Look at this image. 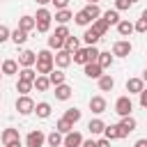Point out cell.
<instances>
[{"label": "cell", "instance_id": "cell-1", "mask_svg": "<svg viewBox=\"0 0 147 147\" xmlns=\"http://www.w3.org/2000/svg\"><path fill=\"white\" fill-rule=\"evenodd\" d=\"M53 67H55V55H53L48 48L39 51V53H37V74L48 76V74L53 71Z\"/></svg>", "mask_w": 147, "mask_h": 147}, {"label": "cell", "instance_id": "cell-2", "mask_svg": "<svg viewBox=\"0 0 147 147\" xmlns=\"http://www.w3.org/2000/svg\"><path fill=\"white\" fill-rule=\"evenodd\" d=\"M99 53H101V51H96V46H85V48H78V51L74 53V62H78V64L96 62V60H99Z\"/></svg>", "mask_w": 147, "mask_h": 147}, {"label": "cell", "instance_id": "cell-3", "mask_svg": "<svg viewBox=\"0 0 147 147\" xmlns=\"http://www.w3.org/2000/svg\"><path fill=\"white\" fill-rule=\"evenodd\" d=\"M34 18H37V32H48V28H51V18H53V16H51V11L41 7V9L37 11V16H34Z\"/></svg>", "mask_w": 147, "mask_h": 147}, {"label": "cell", "instance_id": "cell-4", "mask_svg": "<svg viewBox=\"0 0 147 147\" xmlns=\"http://www.w3.org/2000/svg\"><path fill=\"white\" fill-rule=\"evenodd\" d=\"M34 101L28 96V94H21L18 99H16V110L21 113V115H30V113H34Z\"/></svg>", "mask_w": 147, "mask_h": 147}, {"label": "cell", "instance_id": "cell-5", "mask_svg": "<svg viewBox=\"0 0 147 147\" xmlns=\"http://www.w3.org/2000/svg\"><path fill=\"white\" fill-rule=\"evenodd\" d=\"M131 51H133V46H131L129 39H119V41L113 44V55H117V57H129Z\"/></svg>", "mask_w": 147, "mask_h": 147}, {"label": "cell", "instance_id": "cell-6", "mask_svg": "<svg viewBox=\"0 0 147 147\" xmlns=\"http://www.w3.org/2000/svg\"><path fill=\"white\" fill-rule=\"evenodd\" d=\"M131 110H133V103H131L129 96H119V99L115 101V113H117V115L126 117V115H131Z\"/></svg>", "mask_w": 147, "mask_h": 147}, {"label": "cell", "instance_id": "cell-7", "mask_svg": "<svg viewBox=\"0 0 147 147\" xmlns=\"http://www.w3.org/2000/svg\"><path fill=\"white\" fill-rule=\"evenodd\" d=\"M71 62H74V53H69V51H64V48L55 53V64H57L60 69H67Z\"/></svg>", "mask_w": 147, "mask_h": 147}, {"label": "cell", "instance_id": "cell-8", "mask_svg": "<svg viewBox=\"0 0 147 147\" xmlns=\"http://www.w3.org/2000/svg\"><path fill=\"white\" fill-rule=\"evenodd\" d=\"M44 140H46V136H44L39 129H37V131H30L28 138H25V147H41Z\"/></svg>", "mask_w": 147, "mask_h": 147}, {"label": "cell", "instance_id": "cell-9", "mask_svg": "<svg viewBox=\"0 0 147 147\" xmlns=\"http://www.w3.org/2000/svg\"><path fill=\"white\" fill-rule=\"evenodd\" d=\"M80 145H83V136H80L78 131H69V133L64 136L62 147H80Z\"/></svg>", "mask_w": 147, "mask_h": 147}, {"label": "cell", "instance_id": "cell-10", "mask_svg": "<svg viewBox=\"0 0 147 147\" xmlns=\"http://www.w3.org/2000/svg\"><path fill=\"white\" fill-rule=\"evenodd\" d=\"M18 64H21V67H32V64H37V53H32V51H21V53H18Z\"/></svg>", "mask_w": 147, "mask_h": 147}, {"label": "cell", "instance_id": "cell-11", "mask_svg": "<svg viewBox=\"0 0 147 147\" xmlns=\"http://www.w3.org/2000/svg\"><path fill=\"white\" fill-rule=\"evenodd\" d=\"M145 90V80L142 78H129L126 80V92L129 94H140Z\"/></svg>", "mask_w": 147, "mask_h": 147}, {"label": "cell", "instance_id": "cell-12", "mask_svg": "<svg viewBox=\"0 0 147 147\" xmlns=\"http://www.w3.org/2000/svg\"><path fill=\"white\" fill-rule=\"evenodd\" d=\"M83 67H85V76H87V78H96V80L101 78V71H103V69H101L99 62H87V64H83Z\"/></svg>", "mask_w": 147, "mask_h": 147}, {"label": "cell", "instance_id": "cell-13", "mask_svg": "<svg viewBox=\"0 0 147 147\" xmlns=\"http://www.w3.org/2000/svg\"><path fill=\"white\" fill-rule=\"evenodd\" d=\"M18 28L25 30V32H32V30H37V18L34 16H21L18 18Z\"/></svg>", "mask_w": 147, "mask_h": 147}, {"label": "cell", "instance_id": "cell-14", "mask_svg": "<svg viewBox=\"0 0 147 147\" xmlns=\"http://www.w3.org/2000/svg\"><path fill=\"white\" fill-rule=\"evenodd\" d=\"M90 110L96 113V115L106 113V99H103V96H92V99H90Z\"/></svg>", "mask_w": 147, "mask_h": 147}, {"label": "cell", "instance_id": "cell-15", "mask_svg": "<svg viewBox=\"0 0 147 147\" xmlns=\"http://www.w3.org/2000/svg\"><path fill=\"white\" fill-rule=\"evenodd\" d=\"M0 140H2V145H9V142L21 140V138H18V129H14V126L5 129V131H2V136H0Z\"/></svg>", "mask_w": 147, "mask_h": 147}, {"label": "cell", "instance_id": "cell-16", "mask_svg": "<svg viewBox=\"0 0 147 147\" xmlns=\"http://www.w3.org/2000/svg\"><path fill=\"white\" fill-rule=\"evenodd\" d=\"M115 87V78L110 76V74H101V78H99V90L101 92H110Z\"/></svg>", "mask_w": 147, "mask_h": 147}, {"label": "cell", "instance_id": "cell-17", "mask_svg": "<svg viewBox=\"0 0 147 147\" xmlns=\"http://www.w3.org/2000/svg\"><path fill=\"white\" fill-rule=\"evenodd\" d=\"M71 85H67V83H62V85H55V99H60V101H67L69 96H71Z\"/></svg>", "mask_w": 147, "mask_h": 147}, {"label": "cell", "instance_id": "cell-18", "mask_svg": "<svg viewBox=\"0 0 147 147\" xmlns=\"http://www.w3.org/2000/svg\"><path fill=\"white\" fill-rule=\"evenodd\" d=\"M103 133H106V138H108V140L124 138V133H122V126H119V124H110V126H106V129H103Z\"/></svg>", "mask_w": 147, "mask_h": 147}, {"label": "cell", "instance_id": "cell-19", "mask_svg": "<svg viewBox=\"0 0 147 147\" xmlns=\"http://www.w3.org/2000/svg\"><path fill=\"white\" fill-rule=\"evenodd\" d=\"M0 71L5 76H14V74H18V62L16 60H5L2 67H0Z\"/></svg>", "mask_w": 147, "mask_h": 147}, {"label": "cell", "instance_id": "cell-20", "mask_svg": "<svg viewBox=\"0 0 147 147\" xmlns=\"http://www.w3.org/2000/svg\"><path fill=\"white\" fill-rule=\"evenodd\" d=\"M119 126H122V133H124V138L136 129V119L131 117V115H126V117H122V122H119Z\"/></svg>", "mask_w": 147, "mask_h": 147}, {"label": "cell", "instance_id": "cell-21", "mask_svg": "<svg viewBox=\"0 0 147 147\" xmlns=\"http://www.w3.org/2000/svg\"><path fill=\"white\" fill-rule=\"evenodd\" d=\"M83 39H85V44H87V46H94V44L101 39V34H99L94 28H87V30H85V34H83Z\"/></svg>", "mask_w": 147, "mask_h": 147}, {"label": "cell", "instance_id": "cell-22", "mask_svg": "<svg viewBox=\"0 0 147 147\" xmlns=\"http://www.w3.org/2000/svg\"><path fill=\"white\" fill-rule=\"evenodd\" d=\"M48 87H51V80H48V76L39 74V76L34 78V90H37V92H46Z\"/></svg>", "mask_w": 147, "mask_h": 147}, {"label": "cell", "instance_id": "cell-23", "mask_svg": "<svg viewBox=\"0 0 147 147\" xmlns=\"http://www.w3.org/2000/svg\"><path fill=\"white\" fill-rule=\"evenodd\" d=\"M46 140H48V145L51 147H62V142H64V138H62V133L55 129V131H51L48 136H46Z\"/></svg>", "mask_w": 147, "mask_h": 147}, {"label": "cell", "instance_id": "cell-24", "mask_svg": "<svg viewBox=\"0 0 147 147\" xmlns=\"http://www.w3.org/2000/svg\"><path fill=\"white\" fill-rule=\"evenodd\" d=\"M71 18H74V14H71L69 9H57V11H55V21H57L60 25H67Z\"/></svg>", "mask_w": 147, "mask_h": 147}, {"label": "cell", "instance_id": "cell-25", "mask_svg": "<svg viewBox=\"0 0 147 147\" xmlns=\"http://www.w3.org/2000/svg\"><path fill=\"white\" fill-rule=\"evenodd\" d=\"M133 30H136V25H133L131 21H119V23H117V32H119L122 37H129Z\"/></svg>", "mask_w": 147, "mask_h": 147}, {"label": "cell", "instance_id": "cell-26", "mask_svg": "<svg viewBox=\"0 0 147 147\" xmlns=\"http://www.w3.org/2000/svg\"><path fill=\"white\" fill-rule=\"evenodd\" d=\"M101 18H106L108 25H117V23H119V11H117V9H108V11L101 14Z\"/></svg>", "mask_w": 147, "mask_h": 147}, {"label": "cell", "instance_id": "cell-27", "mask_svg": "<svg viewBox=\"0 0 147 147\" xmlns=\"http://www.w3.org/2000/svg\"><path fill=\"white\" fill-rule=\"evenodd\" d=\"M11 41H14L16 46L25 44V41H28V32H25V30H21V28H16V30L11 32Z\"/></svg>", "mask_w": 147, "mask_h": 147}, {"label": "cell", "instance_id": "cell-28", "mask_svg": "<svg viewBox=\"0 0 147 147\" xmlns=\"http://www.w3.org/2000/svg\"><path fill=\"white\" fill-rule=\"evenodd\" d=\"M78 48H80V41H78V37H71V34H69V37L64 39V51H69V53H76Z\"/></svg>", "mask_w": 147, "mask_h": 147}, {"label": "cell", "instance_id": "cell-29", "mask_svg": "<svg viewBox=\"0 0 147 147\" xmlns=\"http://www.w3.org/2000/svg\"><path fill=\"white\" fill-rule=\"evenodd\" d=\"M39 74L32 69V67H23L21 71H18V78H23V80H30V83H34V78H37Z\"/></svg>", "mask_w": 147, "mask_h": 147}, {"label": "cell", "instance_id": "cell-30", "mask_svg": "<svg viewBox=\"0 0 147 147\" xmlns=\"http://www.w3.org/2000/svg\"><path fill=\"white\" fill-rule=\"evenodd\" d=\"M48 80H51V85H62L64 83V71L62 69H53L48 74Z\"/></svg>", "mask_w": 147, "mask_h": 147}, {"label": "cell", "instance_id": "cell-31", "mask_svg": "<svg viewBox=\"0 0 147 147\" xmlns=\"http://www.w3.org/2000/svg\"><path fill=\"white\" fill-rule=\"evenodd\" d=\"M34 113H37V117H41V119H46V117L51 115V103H46V101H41V103H37V106H34Z\"/></svg>", "mask_w": 147, "mask_h": 147}, {"label": "cell", "instance_id": "cell-32", "mask_svg": "<svg viewBox=\"0 0 147 147\" xmlns=\"http://www.w3.org/2000/svg\"><path fill=\"white\" fill-rule=\"evenodd\" d=\"M103 129H106V124H103L101 119H90V124H87V131H90L92 136H96V133H103Z\"/></svg>", "mask_w": 147, "mask_h": 147}, {"label": "cell", "instance_id": "cell-33", "mask_svg": "<svg viewBox=\"0 0 147 147\" xmlns=\"http://www.w3.org/2000/svg\"><path fill=\"white\" fill-rule=\"evenodd\" d=\"M83 11H85V14H87V16L92 18V21H96V18L101 16V9L96 7V2H90L87 7H83Z\"/></svg>", "mask_w": 147, "mask_h": 147}, {"label": "cell", "instance_id": "cell-34", "mask_svg": "<svg viewBox=\"0 0 147 147\" xmlns=\"http://www.w3.org/2000/svg\"><path fill=\"white\" fill-rule=\"evenodd\" d=\"M92 28L103 37V34L108 32V28H110V25H108V21H106V18H96V21H92Z\"/></svg>", "mask_w": 147, "mask_h": 147}, {"label": "cell", "instance_id": "cell-35", "mask_svg": "<svg viewBox=\"0 0 147 147\" xmlns=\"http://www.w3.org/2000/svg\"><path fill=\"white\" fill-rule=\"evenodd\" d=\"M55 129H57V131H60L62 136H67L69 131H74V124H71V122H67V119L62 117V119H57V124H55Z\"/></svg>", "mask_w": 147, "mask_h": 147}, {"label": "cell", "instance_id": "cell-36", "mask_svg": "<svg viewBox=\"0 0 147 147\" xmlns=\"http://www.w3.org/2000/svg\"><path fill=\"white\" fill-rule=\"evenodd\" d=\"M99 64H101V69H110V64H113V55L110 53H99V60H96Z\"/></svg>", "mask_w": 147, "mask_h": 147}, {"label": "cell", "instance_id": "cell-37", "mask_svg": "<svg viewBox=\"0 0 147 147\" xmlns=\"http://www.w3.org/2000/svg\"><path fill=\"white\" fill-rule=\"evenodd\" d=\"M32 87H34V83H30V80H23V78H18V83H16V90H18L21 94H28Z\"/></svg>", "mask_w": 147, "mask_h": 147}, {"label": "cell", "instance_id": "cell-38", "mask_svg": "<svg viewBox=\"0 0 147 147\" xmlns=\"http://www.w3.org/2000/svg\"><path fill=\"white\" fill-rule=\"evenodd\" d=\"M64 119L71 122V124H76V122L80 119V110H78V108H69V110L64 113Z\"/></svg>", "mask_w": 147, "mask_h": 147}, {"label": "cell", "instance_id": "cell-39", "mask_svg": "<svg viewBox=\"0 0 147 147\" xmlns=\"http://www.w3.org/2000/svg\"><path fill=\"white\" fill-rule=\"evenodd\" d=\"M48 48H55V51H62V48H64V41H62L60 37H55V34H51V37H48Z\"/></svg>", "mask_w": 147, "mask_h": 147}, {"label": "cell", "instance_id": "cell-40", "mask_svg": "<svg viewBox=\"0 0 147 147\" xmlns=\"http://www.w3.org/2000/svg\"><path fill=\"white\" fill-rule=\"evenodd\" d=\"M74 21H76L78 25H90V23H92V18H90V16H87V14L83 11V9H80V11H78V14L74 16Z\"/></svg>", "mask_w": 147, "mask_h": 147}, {"label": "cell", "instance_id": "cell-41", "mask_svg": "<svg viewBox=\"0 0 147 147\" xmlns=\"http://www.w3.org/2000/svg\"><path fill=\"white\" fill-rule=\"evenodd\" d=\"M53 34H55V37H60V39L64 41V39L69 37V28H67V25H60V28H55V32H53Z\"/></svg>", "mask_w": 147, "mask_h": 147}, {"label": "cell", "instance_id": "cell-42", "mask_svg": "<svg viewBox=\"0 0 147 147\" xmlns=\"http://www.w3.org/2000/svg\"><path fill=\"white\" fill-rule=\"evenodd\" d=\"M133 5V0H115V9L117 11H122V9H129Z\"/></svg>", "mask_w": 147, "mask_h": 147}, {"label": "cell", "instance_id": "cell-43", "mask_svg": "<svg viewBox=\"0 0 147 147\" xmlns=\"http://www.w3.org/2000/svg\"><path fill=\"white\" fill-rule=\"evenodd\" d=\"M7 39H11V32H9V28H7V25H0V44H2V41H7Z\"/></svg>", "mask_w": 147, "mask_h": 147}, {"label": "cell", "instance_id": "cell-44", "mask_svg": "<svg viewBox=\"0 0 147 147\" xmlns=\"http://www.w3.org/2000/svg\"><path fill=\"white\" fill-rule=\"evenodd\" d=\"M136 32H147V21H145V18H138V23H136Z\"/></svg>", "mask_w": 147, "mask_h": 147}, {"label": "cell", "instance_id": "cell-45", "mask_svg": "<svg viewBox=\"0 0 147 147\" xmlns=\"http://www.w3.org/2000/svg\"><path fill=\"white\" fill-rule=\"evenodd\" d=\"M53 5H55V9H67V5H69V0H51Z\"/></svg>", "mask_w": 147, "mask_h": 147}, {"label": "cell", "instance_id": "cell-46", "mask_svg": "<svg viewBox=\"0 0 147 147\" xmlns=\"http://www.w3.org/2000/svg\"><path fill=\"white\" fill-rule=\"evenodd\" d=\"M140 106L147 110V90H142V92H140Z\"/></svg>", "mask_w": 147, "mask_h": 147}, {"label": "cell", "instance_id": "cell-47", "mask_svg": "<svg viewBox=\"0 0 147 147\" xmlns=\"http://www.w3.org/2000/svg\"><path fill=\"white\" fill-rule=\"evenodd\" d=\"M96 147H110V140L108 138H101V140H96Z\"/></svg>", "mask_w": 147, "mask_h": 147}, {"label": "cell", "instance_id": "cell-48", "mask_svg": "<svg viewBox=\"0 0 147 147\" xmlns=\"http://www.w3.org/2000/svg\"><path fill=\"white\" fill-rule=\"evenodd\" d=\"M80 147H96V140H83Z\"/></svg>", "mask_w": 147, "mask_h": 147}, {"label": "cell", "instance_id": "cell-49", "mask_svg": "<svg viewBox=\"0 0 147 147\" xmlns=\"http://www.w3.org/2000/svg\"><path fill=\"white\" fill-rule=\"evenodd\" d=\"M133 147H147V138H140V140H136V145Z\"/></svg>", "mask_w": 147, "mask_h": 147}, {"label": "cell", "instance_id": "cell-50", "mask_svg": "<svg viewBox=\"0 0 147 147\" xmlns=\"http://www.w3.org/2000/svg\"><path fill=\"white\" fill-rule=\"evenodd\" d=\"M5 147H21V140H16V142H9V145H5Z\"/></svg>", "mask_w": 147, "mask_h": 147}, {"label": "cell", "instance_id": "cell-51", "mask_svg": "<svg viewBox=\"0 0 147 147\" xmlns=\"http://www.w3.org/2000/svg\"><path fill=\"white\" fill-rule=\"evenodd\" d=\"M34 2H37V5H41V7H44V5H48V2H51V0H34Z\"/></svg>", "mask_w": 147, "mask_h": 147}, {"label": "cell", "instance_id": "cell-52", "mask_svg": "<svg viewBox=\"0 0 147 147\" xmlns=\"http://www.w3.org/2000/svg\"><path fill=\"white\" fill-rule=\"evenodd\" d=\"M140 18H145V21H147V9H145V11H142V16H140Z\"/></svg>", "mask_w": 147, "mask_h": 147}, {"label": "cell", "instance_id": "cell-53", "mask_svg": "<svg viewBox=\"0 0 147 147\" xmlns=\"http://www.w3.org/2000/svg\"><path fill=\"white\" fill-rule=\"evenodd\" d=\"M142 80H145V83H147V69H145V74H142Z\"/></svg>", "mask_w": 147, "mask_h": 147}, {"label": "cell", "instance_id": "cell-54", "mask_svg": "<svg viewBox=\"0 0 147 147\" xmlns=\"http://www.w3.org/2000/svg\"><path fill=\"white\" fill-rule=\"evenodd\" d=\"M87 2H99V0H87Z\"/></svg>", "mask_w": 147, "mask_h": 147}, {"label": "cell", "instance_id": "cell-55", "mask_svg": "<svg viewBox=\"0 0 147 147\" xmlns=\"http://www.w3.org/2000/svg\"><path fill=\"white\" fill-rule=\"evenodd\" d=\"M0 147H2V140H0Z\"/></svg>", "mask_w": 147, "mask_h": 147}, {"label": "cell", "instance_id": "cell-56", "mask_svg": "<svg viewBox=\"0 0 147 147\" xmlns=\"http://www.w3.org/2000/svg\"><path fill=\"white\" fill-rule=\"evenodd\" d=\"M0 76H2V71H0Z\"/></svg>", "mask_w": 147, "mask_h": 147}, {"label": "cell", "instance_id": "cell-57", "mask_svg": "<svg viewBox=\"0 0 147 147\" xmlns=\"http://www.w3.org/2000/svg\"><path fill=\"white\" fill-rule=\"evenodd\" d=\"M133 2H136V0H133Z\"/></svg>", "mask_w": 147, "mask_h": 147}]
</instances>
